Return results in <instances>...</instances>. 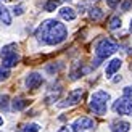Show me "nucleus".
<instances>
[{
  "label": "nucleus",
  "instance_id": "nucleus-1",
  "mask_svg": "<svg viewBox=\"0 0 132 132\" xmlns=\"http://www.w3.org/2000/svg\"><path fill=\"white\" fill-rule=\"evenodd\" d=\"M68 29L58 19H47L36 29V39L45 45H58L66 40Z\"/></svg>",
  "mask_w": 132,
  "mask_h": 132
},
{
  "label": "nucleus",
  "instance_id": "nucleus-2",
  "mask_svg": "<svg viewBox=\"0 0 132 132\" xmlns=\"http://www.w3.org/2000/svg\"><path fill=\"white\" fill-rule=\"evenodd\" d=\"M118 50V44L113 40V39H100L98 40V44L95 45V55H97V60H95V64L94 68H97L98 64H100L102 60H105V58H108L114 53V52Z\"/></svg>",
  "mask_w": 132,
  "mask_h": 132
},
{
  "label": "nucleus",
  "instance_id": "nucleus-3",
  "mask_svg": "<svg viewBox=\"0 0 132 132\" xmlns=\"http://www.w3.org/2000/svg\"><path fill=\"white\" fill-rule=\"evenodd\" d=\"M108 102H110V94L108 92L98 90L95 94H92V97H90V110L94 111L95 114L103 116V114H106Z\"/></svg>",
  "mask_w": 132,
  "mask_h": 132
},
{
  "label": "nucleus",
  "instance_id": "nucleus-4",
  "mask_svg": "<svg viewBox=\"0 0 132 132\" xmlns=\"http://www.w3.org/2000/svg\"><path fill=\"white\" fill-rule=\"evenodd\" d=\"M18 45L16 44H8L0 50V56H2V61L5 68H13L19 63V55H18Z\"/></svg>",
  "mask_w": 132,
  "mask_h": 132
},
{
  "label": "nucleus",
  "instance_id": "nucleus-5",
  "mask_svg": "<svg viewBox=\"0 0 132 132\" xmlns=\"http://www.w3.org/2000/svg\"><path fill=\"white\" fill-rule=\"evenodd\" d=\"M113 111L118 114H132V98L127 97H122V98H118V100L113 103Z\"/></svg>",
  "mask_w": 132,
  "mask_h": 132
},
{
  "label": "nucleus",
  "instance_id": "nucleus-6",
  "mask_svg": "<svg viewBox=\"0 0 132 132\" xmlns=\"http://www.w3.org/2000/svg\"><path fill=\"white\" fill-rule=\"evenodd\" d=\"M82 95H84V89H74V90H71L69 94H68V97L64 98V102L60 103V106L61 108H64V106H72V105H76V103L81 102Z\"/></svg>",
  "mask_w": 132,
  "mask_h": 132
},
{
  "label": "nucleus",
  "instance_id": "nucleus-7",
  "mask_svg": "<svg viewBox=\"0 0 132 132\" xmlns=\"http://www.w3.org/2000/svg\"><path fill=\"white\" fill-rule=\"evenodd\" d=\"M95 127V122L90 119V118H77V119L71 124V129L72 132H81L85 129H94Z\"/></svg>",
  "mask_w": 132,
  "mask_h": 132
},
{
  "label": "nucleus",
  "instance_id": "nucleus-8",
  "mask_svg": "<svg viewBox=\"0 0 132 132\" xmlns=\"http://www.w3.org/2000/svg\"><path fill=\"white\" fill-rule=\"evenodd\" d=\"M44 82V77L39 74V72H29L28 76H26V87L31 89V90H36L42 85Z\"/></svg>",
  "mask_w": 132,
  "mask_h": 132
},
{
  "label": "nucleus",
  "instance_id": "nucleus-9",
  "mask_svg": "<svg viewBox=\"0 0 132 132\" xmlns=\"http://www.w3.org/2000/svg\"><path fill=\"white\" fill-rule=\"evenodd\" d=\"M121 64H122V61L119 60V58H113V60H111V61L108 63V66H106V71H105V74H106V77H111V76H113L116 71H119Z\"/></svg>",
  "mask_w": 132,
  "mask_h": 132
},
{
  "label": "nucleus",
  "instance_id": "nucleus-10",
  "mask_svg": "<svg viewBox=\"0 0 132 132\" xmlns=\"http://www.w3.org/2000/svg\"><path fill=\"white\" fill-rule=\"evenodd\" d=\"M58 16L61 19H64V21H72V19H76V11L72 8H69V6H63L58 11Z\"/></svg>",
  "mask_w": 132,
  "mask_h": 132
},
{
  "label": "nucleus",
  "instance_id": "nucleus-11",
  "mask_svg": "<svg viewBox=\"0 0 132 132\" xmlns=\"http://www.w3.org/2000/svg\"><path fill=\"white\" fill-rule=\"evenodd\" d=\"M129 129H130V124L127 121L116 119V121H113V124H111V130L113 132H129Z\"/></svg>",
  "mask_w": 132,
  "mask_h": 132
},
{
  "label": "nucleus",
  "instance_id": "nucleus-12",
  "mask_svg": "<svg viewBox=\"0 0 132 132\" xmlns=\"http://www.w3.org/2000/svg\"><path fill=\"white\" fill-rule=\"evenodd\" d=\"M0 23L5 24V26L11 24V15H10V11L2 5V2H0Z\"/></svg>",
  "mask_w": 132,
  "mask_h": 132
},
{
  "label": "nucleus",
  "instance_id": "nucleus-13",
  "mask_svg": "<svg viewBox=\"0 0 132 132\" xmlns=\"http://www.w3.org/2000/svg\"><path fill=\"white\" fill-rule=\"evenodd\" d=\"M28 105H29V102L26 100V98H21V97L15 98V100L11 102V106H13L15 111H21V110H24L26 106H28Z\"/></svg>",
  "mask_w": 132,
  "mask_h": 132
},
{
  "label": "nucleus",
  "instance_id": "nucleus-14",
  "mask_svg": "<svg viewBox=\"0 0 132 132\" xmlns=\"http://www.w3.org/2000/svg\"><path fill=\"white\" fill-rule=\"evenodd\" d=\"M82 63H74L72 64V69H71V79H79L82 74Z\"/></svg>",
  "mask_w": 132,
  "mask_h": 132
},
{
  "label": "nucleus",
  "instance_id": "nucleus-15",
  "mask_svg": "<svg viewBox=\"0 0 132 132\" xmlns=\"http://www.w3.org/2000/svg\"><path fill=\"white\" fill-rule=\"evenodd\" d=\"M89 11H90V18L94 19V21H98V19L103 18V11H102V8H98V6H92Z\"/></svg>",
  "mask_w": 132,
  "mask_h": 132
},
{
  "label": "nucleus",
  "instance_id": "nucleus-16",
  "mask_svg": "<svg viewBox=\"0 0 132 132\" xmlns=\"http://www.w3.org/2000/svg\"><path fill=\"white\" fill-rule=\"evenodd\" d=\"M58 5H60L58 0H47L44 3V8H45V11H55L58 8Z\"/></svg>",
  "mask_w": 132,
  "mask_h": 132
},
{
  "label": "nucleus",
  "instance_id": "nucleus-17",
  "mask_svg": "<svg viewBox=\"0 0 132 132\" xmlns=\"http://www.w3.org/2000/svg\"><path fill=\"white\" fill-rule=\"evenodd\" d=\"M108 28L111 31H114V29H119L121 28V18L119 16H113L110 19V24H108Z\"/></svg>",
  "mask_w": 132,
  "mask_h": 132
},
{
  "label": "nucleus",
  "instance_id": "nucleus-18",
  "mask_svg": "<svg viewBox=\"0 0 132 132\" xmlns=\"http://www.w3.org/2000/svg\"><path fill=\"white\" fill-rule=\"evenodd\" d=\"M39 124H24V126L21 127V132H39Z\"/></svg>",
  "mask_w": 132,
  "mask_h": 132
},
{
  "label": "nucleus",
  "instance_id": "nucleus-19",
  "mask_svg": "<svg viewBox=\"0 0 132 132\" xmlns=\"http://www.w3.org/2000/svg\"><path fill=\"white\" fill-rule=\"evenodd\" d=\"M8 95H0V110L2 111H8Z\"/></svg>",
  "mask_w": 132,
  "mask_h": 132
},
{
  "label": "nucleus",
  "instance_id": "nucleus-20",
  "mask_svg": "<svg viewBox=\"0 0 132 132\" xmlns=\"http://www.w3.org/2000/svg\"><path fill=\"white\" fill-rule=\"evenodd\" d=\"M8 76H10V69L2 66V68H0V82H3L5 79H8Z\"/></svg>",
  "mask_w": 132,
  "mask_h": 132
},
{
  "label": "nucleus",
  "instance_id": "nucleus-21",
  "mask_svg": "<svg viewBox=\"0 0 132 132\" xmlns=\"http://www.w3.org/2000/svg\"><path fill=\"white\" fill-rule=\"evenodd\" d=\"M63 69V63H58V64H52V66H47V71L48 72H58V71H61Z\"/></svg>",
  "mask_w": 132,
  "mask_h": 132
},
{
  "label": "nucleus",
  "instance_id": "nucleus-22",
  "mask_svg": "<svg viewBox=\"0 0 132 132\" xmlns=\"http://www.w3.org/2000/svg\"><path fill=\"white\" fill-rule=\"evenodd\" d=\"M13 11H15V15H23V13H24V6L23 5H15V6H13Z\"/></svg>",
  "mask_w": 132,
  "mask_h": 132
},
{
  "label": "nucleus",
  "instance_id": "nucleus-23",
  "mask_svg": "<svg viewBox=\"0 0 132 132\" xmlns=\"http://www.w3.org/2000/svg\"><path fill=\"white\" fill-rule=\"evenodd\" d=\"M122 94H124V97H127V98H132V85H127V87H124Z\"/></svg>",
  "mask_w": 132,
  "mask_h": 132
},
{
  "label": "nucleus",
  "instance_id": "nucleus-24",
  "mask_svg": "<svg viewBox=\"0 0 132 132\" xmlns=\"http://www.w3.org/2000/svg\"><path fill=\"white\" fill-rule=\"evenodd\" d=\"M130 6H132V0H126V2L122 3V6H121V10H122V11H127Z\"/></svg>",
  "mask_w": 132,
  "mask_h": 132
},
{
  "label": "nucleus",
  "instance_id": "nucleus-25",
  "mask_svg": "<svg viewBox=\"0 0 132 132\" xmlns=\"http://www.w3.org/2000/svg\"><path fill=\"white\" fill-rule=\"evenodd\" d=\"M106 5L110 8H116V6L119 5V0H106Z\"/></svg>",
  "mask_w": 132,
  "mask_h": 132
},
{
  "label": "nucleus",
  "instance_id": "nucleus-26",
  "mask_svg": "<svg viewBox=\"0 0 132 132\" xmlns=\"http://www.w3.org/2000/svg\"><path fill=\"white\" fill-rule=\"evenodd\" d=\"M129 31L132 32V19H130V26H129Z\"/></svg>",
  "mask_w": 132,
  "mask_h": 132
},
{
  "label": "nucleus",
  "instance_id": "nucleus-27",
  "mask_svg": "<svg viewBox=\"0 0 132 132\" xmlns=\"http://www.w3.org/2000/svg\"><path fill=\"white\" fill-rule=\"evenodd\" d=\"M2 124H3V118H0V126H2Z\"/></svg>",
  "mask_w": 132,
  "mask_h": 132
},
{
  "label": "nucleus",
  "instance_id": "nucleus-28",
  "mask_svg": "<svg viewBox=\"0 0 132 132\" xmlns=\"http://www.w3.org/2000/svg\"><path fill=\"white\" fill-rule=\"evenodd\" d=\"M64 2H71V0H64Z\"/></svg>",
  "mask_w": 132,
  "mask_h": 132
}]
</instances>
